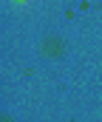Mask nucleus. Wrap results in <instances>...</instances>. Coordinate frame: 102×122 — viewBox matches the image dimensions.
<instances>
[{
	"label": "nucleus",
	"mask_w": 102,
	"mask_h": 122,
	"mask_svg": "<svg viewBox=\"0 0 102 122\" xmlns=\"http://www.w3.org/2000/svg\"><path fill=\"white\" fill-rule=\"evenodd\" d=\"M17 3H26V0H17Z\"/></svg>",
	"instance_id": "f257e3e1"
}]
</instances>
